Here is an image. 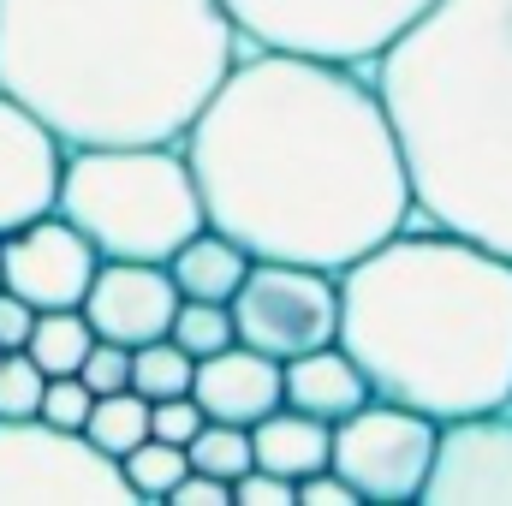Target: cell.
Instances as JSON below:
<instances>
[{"mask_svg":"<svg viewBox=\"0 0 512 506\" xmlns=\"http://www.w3.org/2000/svg\"><path fill=\"white\" fill-rule=\"evenodd\" d=\"M179 155L203 221L268 262L340 274L417 215L405 149L358 60L245 42Z\"/></svg>","mask_w":512,"mask_h":506,"instance_id":"cell-1","label":"cell"},{"mask_svg":"<svg viewBox=\"0 0 512 506\" xmlns=\"http://www.w3.org/2000/svg\"><path fill=\"white\" fill-rule=\"evenodd\" d=\"M239 48L221 0H0V90L66 149L179 143Z\"/></svg>","mask_w":512,"mask_h":506,"instance_id":"cell-2","label":"cell"},{"mask_svg":"<svg viewBox=\"0 0 512 506\" xmlns=\"http://www.w3.org/2000/svg\"><path fill=\"white\" fill-rule=\"evenodd\" d=\"M334 286V346L364 370L370 399L435 423L512 405V256L411 215Z\"/></svg>","mask_w":512,"mask_h":506,"instance_id":"cell-3","label":"cell"},{"mask_svg":"<svg viewBox=\"0 0 512 506\" xmlns=\"http://www.w3.org/2000/svg\"><path fill=\"white\" fill-rule=\"evenodd\" d=\"M370 78L417 215L512 256V0H429Z\"/></svg>","mask_w":512,"mask_h":506,"instance_id":"cell-4","label":"cell"},{"mask_svg":"<svg viewBox=\"0 0 512 506\" xmlns=\"http://www.w3.org/2000/svg\"><path fill=\"white\" fill-rule=\"evenodd\" d=\"M54 215H66L102 262H167L203 227V197L179 143H96L66 149Z\"/></svg>","mask_w":512,"mask_h":506,"instance_id":"cell-5","label":"cell"},{"mask_svg":"<svg viewBox=\"0 0 512 506\" xmlns=\"http://www.w3.org/2000/svg\"><path fill=\"white\" fill-rule=\"evenodd\" d=\"M227 316H233V340L239 346L286 364V358L316 352V346L334 340V328H340V286H334L328 268L251 256L239 292L227 298Z\"/></svg>","mask_w":512,"mask_h":506,"instance_id":"cell-6","label":"cell"},{"mask_svg":"<svg viewBox=\"0 0 512 506\" xmlns=\"http://www.w3.org/2000/svg\"><path fill=\"white\" fill-rule=\"evenodd\" d=\"M429 453H435V417L393 399H364L352 417L328 423V471L346 477V489L370 506L417 501Z\"/></svg>","mask_w":512,"mask_h":506,"instance_id":"cell-7","label":"cell"},{"mask_svg":"<svg viewBox=\"0 0 512 506\" xmlns=\"http://www.w3.org/2000/svg\"><path fill=\"white\" fill-rule=\"evenodd\" d=\"M245 42L370 66L429 0H221Z\"/></svg>","mask_w":512,"mask_h":506,"instance_id":"cell-8","label":"cell"},{"mask_svg":"<svg viewBox=\"0 0 512 506\" xmlns=\"http://www.w3.org/2000/svg\"><path fill=\"white\" fill-rule=\"evenodd\" d=\"M131 506L120 465L96 453L84 435L54 429L42 417H0V506Z\"/></svg>","mask_w":512,"mask_h":506,"instance_id":"cell-9","label":"cell"},{"mask_svg":"<svg viewBox=\"0 0 512 506\" xmlns=\"http://www.w3.org/2000/svg\"><path fill=\"white\" fill-rule=\"evenodd\" d=\"M423 506H512V405L435 423Z\"/></svg>","mask_w":512,"mask_h":506,"instance_id":"cell-10","label":"cell"},{"mask_svg":"<svg viewBox=\"0 0 512 506\" xmlns=\"http://www.w3.org/2000/svg\"><path fill=\"white\" fill-rule=\"evenodd\" d=\"M96 262V245L54 209L0 233V286L30 310H78Z\"/></svg>","mask_w":512,"mask_h":506,"instance_id":"cell-11","label":"cell"},{"mask_svg":"<svg viewBox=\"0 0 512 506\" xmlns=\"http://www.w3.org/2000/svg\"><path fill=\"white\" fill-rule=\"evenodd\" d=\"M84 322L96 340H114V346H143V340H161L173 310H179V292L167 280L161 262H96L90 286H84Z\"/></svg>","mask_w":512,"mask_h":506,"instance_id":"cell-12","label":"cell"},{"mask_svg":"<svg viewBox=\"0 0 512 506\" xmlns=\"http://www.w3.org/2000/svg\"><path fill=\"white\" fill-rule=\"evenodd\" d=\"M66 143L0 90V233L54 209Z\"/></svg>","mask_w":512,"mask_h":506,"instance_id":"cell-13","label":"cell"},{"mask_svg":"<svg viewBox=\"0 0 512 506\" xmlns=\"http://www.w3.org/2000/svg\"><path fill=\"white\" fill-rule=\"evenodd\" d=\"M191 399H197V411H203L209 423H239V429H251L262 411L280 405V364L233 340V346L197 358V370H191Z\"/></svg>","mask_w":512,"mask_h":506,"instance_id":"cell-14","label":"cell"},{"mask_svg":"<svg viewBox=\"0 0 512 506\" xmlns=\"http://www.w3.org/2000/svg\"><path fill=\"white\" fill-rule=\"evenodd\" d=\"M364 399H370V381H364V370H358L334 340L280 364V405H292V411H304V417L340 423V417H352Z\"/></svg>","mask_w":512,"mask_h":506,"instance_id":"cell-15","label":"cell"},{"mask_svg":"<svg viewBox=\"0 0 512 506\" xmlns=\"http://www.w3.org/2000/svg\"><path fill=\"white\" fill-rule=\"evenodd\" d=\"M251 465L286 477V483L322 471V465H328V423H322V417H304V411H292V405L262 411L251 423Z\"/></svg>","mask_w":512,"mask_h":506,"instance_id":"cell-16","label":"cell"},{"mask_svg":"<svg viewBox=\"0 0 512 506\" xmlns=\"http://www.w3.org/2000/svg\"><path fill=\"white\" fill-rule=\"evenodd\" d=\"M167 268V280H173V292L179 298H203V304H227L233 292H239V280H245V268H251V251L245 245H233L227 233H215L209 221L179 245V251L161 262Z\"/></svg>","mask_w":512,"mask_h":506,"instance_id":"cell-17","label":"cell"},{"mask_svg":"<svg viewBox=\"0 0 512 506\" xmlns=\"http://www.w3.org/2000/svg\"><path fill=\"white\" fill-rule=\"evenodd\" d=\"M90 322L84 310H36L30 334H24V358L42 370V376H78L84 352H90Z\"/></svg>","mask_w":512,"mask_h":506,"instance_id":"cell-18","label":"cell"},{"mask_svg":"<svg viewBox=\"0 0 512 506\" xmlns=\"http://www.w3.org/2000/svg\"><path fill=\"white\" fill-rule=\"evenodd\" d=\"M78 435H84L96 453H108V459L120 465V453H131V447L149 435V399H137L131 387H120V393H96Z\"/></svg>","mask_w":512,"mask_h":506,"instance_id":"cell-19","label":"cell"},{"mask_svg":"<svg viewBox=\"0 0 512 506\" xmlns=\"http://www.w3.org/2000/svg\"><path fill=\"white\" fill-rule=\"evenodd\" d=\"M185 465L233 489V477L251 471V429H239V423H209V417H203V429L185 441Z\"/></svg>","mask_w":512,"mask_h":506,"instance_id":"cell-20","label":"cell"},{"mask_svg":"<svg viewBox=\"0 0 512 506\" xmlns=\"http://www.w3.org/2000/svg\"><path fill=\"white\" fill-rule=\"evenodd\" d=\"M185 471H191V465H185V447L155 441V435H143L131 453H120V477H126L131 501H167V489H173Z\"/></svg>","mask_w":512,"mask_h":506,"instance_id":"cell-21","label":"cell"},{"mask_svg":"<svg viewBox=\"0 0 512 506\" xmlns=\"http://www.w3.org/2000/svg\"><path fill=\"white\" fill-rule=\"evenodd\" d=\"M191 358L161 334V340H143V346H131V376L126 387L137 399H173V393H191Z\"/></svg>","mask_w":512,"mask_h":506,"instance_id":"cell-22","label":"cell"},{"mask_svg":"<svg viewBox=\"0 0 512 506\" xmlns=\"http://www.w3.org/2000/svg\"><path fill=\"white\" fill-rule=\"evenodd\" d=\"M167 340H173V346L197 364V358H209V352L233 346V316H227V304L179 298V310H173V322H167Z\"/></svg>","mask_w":512,"mask_h":506,"instance_id":"cell-23","label":"cell"},{"mask_svg":"<svg viewBox=\"0 0 512 506\" xmlns=\"http://www.w3.org/2000/svg\"><path fill=\"white\" fill-rule=\"evenodd\" d=\"M90 399H96V393H90L78 376H48L42 381V399H36V417L54 423V429H72V435H78L84 417H90Z\"/></svg>","mask_w":512,"mask_h":506,"instance_id":"cell-24","label":"cell"},{"mask_svg":"<svg viewBox=\"0 0 512 506\" xmlns=\"http://www.w3.org/2000/svg\"><path fill=\"white\" fill-rule=\"evenodd\" d=\"M42 370L24 352H0V417H36L42 399Z\"/></svg>","mask_w":512,"mask_h":506,"instance_id":"cell-25","label":"cell"},{"mask_svg":"<svg viewBox=\"0 0 512 506\" xmlns=\"http://www.w3.org/2000/svg\"><path fill=\"white\" fill-rule=\"evenodd\" d=\"M131 376V346H114V340H90L84 364H78V381L90 393H120Z\"/></svg>","mask_w":512,"mask_h":506,"instance_id":"cell-26","label":"cell"},{"mask_svg":"<svg viewBox=\"0 0 512 506\" xmlns=\"http://www.w3.org/2000/svg\"><path fill=\"white\" fill-rule=\"evenodd\" d=\"M197 429H203V411H197V399H191V393L149 399V435H155V441H173V447H185Z\"/></svg>","mask_w":512,"mask_h":506,"instance_id":"cell-27","label":"cell"},{"mask_svg":"<svg viewBox=\"0 0 512 506\" xmlns=\"http://www.w3.org/2000/svg\"><path fill=\"white\" fill-rule=\"evenodd\" d=\"M292 506H364V501L346 489V477H334V471L322 465V471H310V477L292 483Z\"/></svg>","mask_w":512,"mask_h":506,"instance_id":"cell-28","label":"cell"},{"mask_svg":"<svg viewBox=\"0 0 512 506\" xmlns=\"http://www.w3.org/2000/svg\"><path fill=\"white\" fill-rule=\"evenodd\" d=\"M233 506H292V483L251 465L245 477H233Z\"/></svg>","mask_w":512,"mask_h":506,"instance_id":"cell-29","label":"cell"},{"mask_svg":"<svg viewBox=\"0 0 512 506\" xmlns=\"http://www.w3.org/2000/svg\"><path fill=\"white\" fill-rule=\"evenodd\" d=\"M167 501L173 506H233V489L215 483V477H203V471H185V477L167 489Z\"/></svg>","mask_w":512,"mask_h":506,"instance_id":"cell-30","label":"cell"},{"mask_svg":"<svg viewBox=\"0 0 512 506\" xmlns=\"http://www.w3.org/2000/svg\"><path fill=\"white\" fill-rule=\"evenodd\" d=\"M30 322H36V310L0 286V352H24V334H30Z\"/></svg>","mask_w":512,"mask_h":506,"instance_id":"cell-31","label":"cell"}]
</instances>
